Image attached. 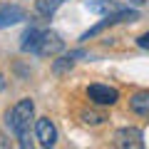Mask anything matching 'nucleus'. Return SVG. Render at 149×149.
Instances as JSON below:
<instances>
[{
	"label": "nucleus",
	"instance_id": "7",
	"mask_svg": "<svg viewBox=\"0 0 149 149\" xmlns=\"http://www.w3.org/2000/svg\"><path fill=\"white\" fill-rule=\"evenodd\" d=\"M22 20H25V10L20 5H0V30L10 27V25H17Z\"/></svg>",
	"mask_w": 149,
	"mask_h": 149
},
{
	"label": "nucleus",
	"instance_id": "13",
	"mask_svg": "<svg viewBox=\"0 0 149 149\" xmlns=\"http://www.w3.org/2000/svg\"><path fill=\"white\" fill-rule=\"evenodd\" d=\"M137 45H139L142 50H149V32H144V35L137 37Z\"/></svg>",
	"mask_w": 149,
	"mask_h": 149
},
{
	"label": "nucleus",
	"instance_id": "11",
	"mask_svg": "<svg viewBox=\"0 0 149 149\" xmlns=\"http://www.w3.org/2000/svg\"><path fill=\"white\" fill-rule=\"evenodd\" d=\"M62 3H65V0H35V10L40 13L42 17H52Z\"/></svg>",
	"mask_w": 149,
	"mask_h": 149
},
{
	"label": "nucleus",
	"instance_id": "10",
	"mask_svg": "<svg viewBox=\"0 0 149 149\" xmlns=\"http://www.w3.org/2000/svg\"><path fill=\"white\" fill-rule=\"evenodd\" d=\"M40 35H42V30L40 27H27L25 35H22V42H20V50L22 52H32L37 45V40H40Z\"/></svg>",
	"mask_w": 149,
	"mask_h": 149
},
{
	"label": "nucleus",
	"instance_id": "5",
	"mask_svg": "<svg viewBox=\"0 0 149 149\" xmlns=\"http://www.w3.org/2000/svg\"><path fill=\"white\" fill-rule=\"evenodd\" d=\"M114 144L119 149H142L144 147V134L137 127H122L114 134Z\"/></svg>",
	"mask_w": 149,
	"mask_h": 149
},
{
	"label": "nucleus",
	"instance_id": "3",
	"mask_svg": "<svg viewBox=\"0 0 149 149\" xmlns=\"http://www.w3.org/2000/svg\"><path fill=\"white\" fill-rule=\"evenodd\" d=\"M62 50H65V40H62V37H60L55 30H42V35H40V40H37L32 55H40V57H52V55L62 52Z\"/></svg>",
	"mask_w": 149,
	"mask_h": 149
},
{
	"label": "nucleus",
	"instance_id": "6",
	"mask_svg": "<svg viewBox=\"0 0 149 149\" xmlns=\"http://www.w3.org/2000/svg\"><path fill=\"white\" fill-rule=\"evenodd\" d=\"M35 137L40 142V147H55L57 144V129L47 117H40L35 122Z\"/></svg>",
	"mask_w": 149,
	"mask_h": 149
},
{
	"label": "nucleus",
	"instance_id": "14",
	"mask_svg": "<svg viewBox=\"0 0 149 149\" xmlns=\"http://www.w3.org/2000/svg\"><path fill=\"white\" fill-rule=\"evenodd\" d=\"M3 87H5V80H3V74H0V92H3Z\"/></svg>",
	"mask_w": 149,
	"mask_h": 149
},
{
	"label": "nucleus",
	"instance_id": "12",
	"mask_svg": "<svg viewBox=\"0 0 149 149\" xmlns=\"http://www.w3.org/2000/svg\"><path fill=\"white\" fill-rule=\"evenodd\" d=\"M80 119L85 124H90V127H97V124H102L107 119V114H102V112H92V109H82L80 112Z\"/></svg>",
	"mask_w": 149,
	"mask_h": 149
},
{
	"label": "nucleus",
	"instance_id": "4",
	"mask_svg": "<svg viewBox=\"0 0 149 149\" xmlns=\"http://www.w3.org/2000/svg\"><path fill=\"white\" fill-rule=\"evenodd\" d=\"M87 97H90L95 104H100V107H112V104L119 102V92L114 90V87H109V85H100V82H95V85L87 87Z\"/></svg>",
	"mask_w": 149,
	"mask_h": 149
},
{
	"label": "nucleus",
	"instance_id": "8",
	"mask_svg": "<svg viewBox=\"0 0 149 149\" xmlns=\"http://www.w3.org/2000/svg\"><path fill=\"white\" fill-rule=\"evenodd\" d=\"M129 109L139 117H149V90H142V92H134L129 97Z\"/></svg>",
	"mask_w": 149,
	"mask_h": 149
},
{
	"label": "nucleus",
	"instance_id": "1",
	"mask_svg": "<svg viewBox=\"0 0 149 149\" xmlns=\"http://www.w3.org/2000/svg\"><path fill=\"white\" fill-rule=\"evenodd\" d=\"M32 114H35V102L30 100V97H25V100H20L15 107H13L10 112H8V127H10V132L17 134V139H20V147H30V122H32Z\"/></svg>",
	"mask_w": 149,
	"mask_h": 149
},
{
	"label": "nucleus",
	"instance_id": "2",
	"mask_svg": "<svg viewBox=\"0 0 149 149\" xmlns=\"http://www.w3.org/2000/svg\"><path fill=\"white\" fill-rule=\"evenodd\" d=\"M139 17V13L137 10H129V8H124V10H117V13H109V15H104L102 17V22H97L95 27H92V30H87L85 35L80 37L82 42H85V40H90V37H95V35H100L102 30H107V27H112V25H117V22H134Z\"/></svg>",
	"mask_w": 149,
	"mask_h": 149
},
{
	"label": "nucleus",
	"instance_id": "9",
	"mask_svg": "<svg viewBox=\"0 0 149 149\" xmlns=\"http://www.w3.org/2000/svg\"><path fill=\"white\" fill-rule=\"evenodd\" d=\"M74 57H82V52H70V55H62L60 60L52 62V72L55 74H65L74 67Z\"/></svg>",
	"mask_w": 149,
	"mask_h": 149
}]
</instances>
